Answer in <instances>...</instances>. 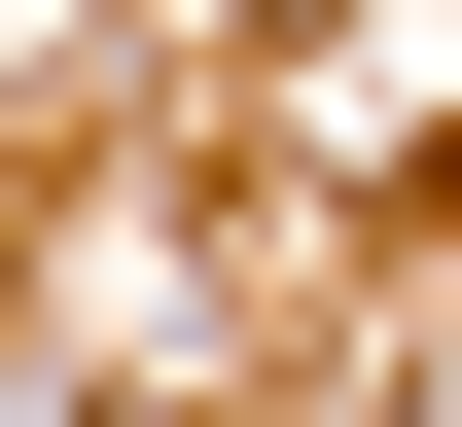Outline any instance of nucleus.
<instances>
[{"mask_svg": "<svg viewBox=\"0 0 462 427\" xmlns=\"http://www.w3.org/2000/svg\"><path fill=\"white\" fill-rule=\"evenodd\" d=\"M427 179H462V143H427Z\"/></svg>", "mask_w": 462, "mask_h": 427, "instance_id": "1", "label": "nucleus"}]
</instances>
